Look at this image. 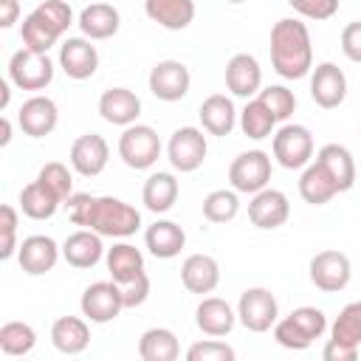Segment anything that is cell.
I'll return each instance as SVG.
<instances>
[{"label": "cell", "instance_id": "obj_7", "mask_svg": "<svg viewBox=\"0 0 361 361\" xmlns=\"http://www.w3.org/2000/svg\"><path fill=\"white\" fill-rule=\"evenodd\" d=\"M313 135L305 124H290L285 121L276 133H274V141H271V152H274V161L282 166V169H305L310 161H313Z\"/></svg>", "mask_w": 361, "mask_h": 361}, {"label": "cell", "instance_id": "obj_2", "mask_svg": "<svg viewBox=\"0 0 361 361\" xmlns=\"http://www.w3.org/2000/svg\"><path fill=\"white\" fill-rule=\"evenodd\" d=\"M73 25V8L68 0H42L20 25L23 45L31 51H51L62 34Z\"/></svg>", "mask_w": 361, "mask_h": 361}, {"label": "cell", "instance_id": "obj_15", "mask_svg": "<svg viewBox=\"0 0 361 361\" xmlns=\"http://www.w3.org/2000/svg\"><path fill=\"white\" fill-rule=\"evenodd\" d=\"M17 124L20 130L28 135V138H45L56 130L59 124V107L51 96H42V93H34L31 99H25L20 104V113H17Z\"/></svg>", "mask_w": 361, "mask_h": 361}, {"label": "cell", "instance_id": "obj_4", "mask_svg": "<svg viewBox=\"0 0 361 361\" xmlns=\"http://www.w3.org/2000/svg\"><path fill=\"white\" fill-rule=\"evenodd\" d=\"M324 330H327V316L313 305H302L290 310L285 319H276L274 338L285 350H307L316 338L324 336Z\"/></svg>", "mask_w": 361, "mask_h": 361}, {"label": "cell", "instance_id": "obj_19", "mask_svg": "<svg viewBox=\"0 0 361 361\" xmlns=\"http://www.w3.org/2000/svg\"><path fill=\"white\" fill-rule=\"evenodd\" d=\"M59 257H62V245H56V240L48 234H31L17 248V262L28 276H42L54 271Z\"/></svg>", "mask_w": 361, "mask_h": 361}, {"label": "cell", "instance_id": "obj_23", "mask_svg": "<svg viewBox=\"0 0 361 361\" xmlns=\"http://www.w3.org/2000/svg\"><path fill=\"white\" fill-rule=\"evenodd\" d=\"M99 116L107 124L116 127H130L141 116V99L130 87H107L99 96Z\"/></svg>", "mask_w": 361, "mask_h": 361}, {"label": "cell", "instance_id": "obj_40", "mask_svg": "<svg viewBox=\"0 0 361 361\" xmlns=\"http://www.w3.org/2000/svg\"><path fill=\"white\" fill-rule=\"evenodd\" d=\"M257 99L274 113L276 121H288L293 116V110H296V96L285 85H268V87H262L257 93Z\"/></svg>", "mask_w": 361, "mask_h": 361}, {"label": "cell", "instance_id": "obj_14", "mask_svg": "<svg viewBox=\"0 0 361 361\" xmlns=\"http://www.w3.org/2000/svg\"><path fill=\"white\" fill-rule=\"evenodd\" d=\"M59 68L65 71L68 79H90L99 71V51L93 45V39L87 37H68L59 45V56H56Z\"/></svg>", "mask_w": 361, "mask_h": 361}, {"label": "cell", "instance_id": "obj_13", "mask_svg": "<svg viewBox=\"0 0 361 361\" xmlns=\"http://www.w3.org/2000/svg\"><path fill=\"white\" fill-rule=\"evenodd\" d=\"M310 282L324 293H338L353 279V262L341 251H319L310 259Z\"/></svg>", "mask_w": 361, "mask_h": 361}, {"label": "cell", "instance_id": "obj_27", "mask_svg": "<svg viewBox=\"0 0 361 361\" xmlns=\"http://www.w3.org/2000/svg\"><path fill=\"white\" fill-rule=\"evenodd\" d=\"M144 245L155 259H172L186 245V231L175 220H155L144 231Z\"/></svg>", "mask_w": 361, "mask_h": 361}, {"label": "cell", "instance_id": "obj_45", "mask_svg": "<svg viewBox=\"0 0 361 361\" xmlns=\"http://www.w3.org/2000/svg\"><path fill=\"white\" fill-rule=\"evenodd\" d=\"M341 51L350 62L361 65V20H353L341 28Z\"/></svg>", "mask_w": 361, "mask_h": 361}, {"label": "cell", "instance_id": "obj_17", "mask_svg": "<svg viewBox=\"0 0 361 361\" xmlns=\"http://www.w3.org/2000/svg\"><path fill=\"white\" fill-rule=\"evenodd\" d=\"M310 99L322 110H336L347 99V76L336 62H319L310 71Z\"/></svg>", "mask_w": 361, "mask_h": 361}, {"label": "cell", "instance_id": "obj_16", "mask_svg": "<svg viewBox=\"0 0 361 361\" xmlns=\"http://www.w3.org/2000/svg\"><path fill=\"white\" fill-rule=\"evenodd\" d=\"M71 169L82 178H96L104 172L107 161H110V144L104 141V135L99 133H85L71 144Z\"/></svg>", "mask_w": 361, "mask_h": 361}, {"label": "cell", "instance_id": "obj_49", "mask_svg": "<svg viewBox=\"0 0 361 361\" xmlns=\"http://www.w3.org/2000/svg\"><path fill=\"white\" fill-rule=\"evenodd\" d=\"M8 99H11V79L0 82V110L8 107Z\"/></svg>", "mask_w": 361, "mask_h": 361}, {"label": "cell", "instance_id": "obj_8", "mask_svg": "<svg viewBox=\"0 0 361 361\" xmlns=\"http://www.w3.org/2000/svg\"><path fill=\"white\" fill-rule=\"evenodd\" d=\"M279 319V302L276 296L262 288V285H254V288H245L240 293V302H237V322L251 330V333H268L274 330Z\"/></svg>", "mask_w": 361, "mask_h": 361}, {"label": "cell", "instance_id": "obj_32", "mask_svg": "<svg viewBox=\"0 0 361 361\" xmlns=\"http://www.w3.org/2000/svg\"><path fill=\"white\" fill-rule=\"evenodd\" d=\"M316 161L327 169V175L333 178V183H336L338 192L353 189V183H355V161H353V152L347 147H341V144H324L316 152Z\"/></svg>", "mask_w": 361, "mask_h": 361}, {"label": "cell", "instance_id": "obj_29", "mask_svg": "<svg viewBox=\"0 0 361 361\" xmlns=\"http://www.w3.org/2000/svg\"><path fill=\"white\" fill-rule=\"evenodd\" d=\"M51 344L62 355H79L90 344V327L82 316H59L51 324Z\"/></svg>", "mask_w": 361, "mask_h": 361}, {"label": "cell", "instance_id": "obj_33", "mask_svg": "<svg viewBox=\"0 0 361 361\" xmlns=\"http://www.w3.org/2000/svg\"><path fill=\"white\" fill-rule=\"evenodd\" d=\"M299 195H302V200L310 203V206H324V203H330V200L338 195L333 178L327 175V169H324L316 158H313V161L302 169V175H299Z\"/></svg>", "mask_w": 361, "mask_h": 361}, {"label": "cell", "instance_id": "obj_20", "mask_svg": "<svg viewBox=\"0 0 361 361\" xmlns=\"http://www.w3.org/2000/svg\"><path fill=\"white\" fill-rule=\"evenodd\" d=\"M226 87L237 99H254L262 90V68L254 54H234L226 62Z\"/></svg>", "mask_w": 361, "mask_h": 361}, {"label": "cell", "instance_id": "obj_35", "mask_svg": "<svg viewBox=\"0 0 361 361\" xmlns=\"http://www.w3.org/2000/svg\"><path fill=\"white\" fill-rule=\"evenodd\" d=\"M59 206H62V200L39 180H31L20 189V212L31 220H51Z\"/></svg>", "mask_w": 361, "mask_h": 361}, {"label": "cell", "instance_id": "obj_22", "mask_svg": "<svg viewBox=\"0 0 361 361\" xmlns=\"http://www.w3.org/2000/svg\"><path fill=\"white\" fill-rule=\"evenodd\" d=\"M195 324L203 336H212V338H223L234 330L237 324V310L220 299V296H203L200 305L195 307Z\"/></svg>", "mask_w": 361, "mask_h": 361}, {"label": "cell", "instance_id": "obj_26", "mask_svg": "<svg viewBox=\"0 0 361 361\" xmlns=\"http://www.w3.org/2000/svg\"><path fill=\"white\" fill-rule=\"evenodd\" d=\"M180 282L189 293H212L220 285V265L209 254H189L180 262Z\"/></svg>", "mask_w": 361, "mask_h": 361}, {"label": "cell", "instance_id": "obj_48", "mask_svg": "<svg viewBox=\"0 0 361 361\" xmlns=\"http://www.w3.org/2000/svg\"><path fill=\"white\" fill-rule=\"evenodd\" d=\"M20 17V0H0V28H11Z\"/></svg>", "mask_w": 361, "mask_h": 361}, {"label": "cell", "instance_id": "obj_42", "mask_svg": "<svg viewBox=\"0 0 361 361\" xmlns=\"http://www.w3.org/2000/svg\"><path fill=\"white\" fill-rule=\"evenodd\" d=\"M234 347H228L220 338H206V341H195L186 350V361H234Z\"/></svg>", "mask_w": 361, "mask_h": 361}, {"label": "cell", "instance_id": "obj_30", "mask_svg": "<svg viewBox=\"0 0 361 361\" xmlns=\"http://www.w3.org/2000/svg\"><path fill=\"white\" fill-rule=\"evenodd\" d=\"M144 14L166 31H183L195 20V0H144Z\"/></svg>", "mask_w": 361, "mask_h": 361}, {"label": "cell", "instance_id": "obj_34", "mask_svg": "<svg viewBox=\"0 0 361 361\" xmlns=\"http://www.w3.org/2000/svg\"><path fill=\"white\" fill-rule=\"evenodd\" d=\"M138 355L141 361H175L180 355L178 336L169 327H149L138 338Z\"/></svg>", "mask_w": 361, "mask_h": 361}, {"label": "cell", "instance_id": "obj_1", "mask_svg": "<svg viewBox=\"0 0 361 361\" xmlns=\"http://www.w3.org/2000/svg\"><path fill=\"white\" fill-rule=\"evenodd\" d=\"M271 68L282 79H305L313 71L310 31L302 20L282 17L271 28Z\"/></svg>", "mask_w": 361, "mask_h": 361}, {"label": "cell", "instance_id": "obj_10", "mask_svg": "<svg viewBox=\"0 0 361 361\" xmlns=\"http://www.w3.org/2000/svg\"><path fill=\"white\" fill-rule=\"evenodd\" d=\"M228 183L240 195H257L271 183V155L265 149L240 152L228 166Z\"/></svg>", "mask_w": 361, "mask_h": 361}, {"label": "cell", "instance_id": "obj_36", "mask_svg": "<svg viewBox=\"0 0 361 361\" xmlns=\"http://www.w3.org/2000/svg\"><path fill=\"white\" fill-rule=\"evenodd\" d=\"M237 124H240L243 135H248V138H254V141H262V138H271V135L276 133V124H279V121H276L274 113L254 96V99H248L245 107L240 110Z\"/></svg>", "mask_w": 361, "mask_h": 361}, {"label": "cell", "instance_id": "obj_44", "mask_svg": "<svg viewBox=\"0 0 361 361\" xmlns=\"http://www.w3.org/2000/svg\"><path fill=\"white\" fill-rule=\"evenodd\" d=\"M288 6L305 20H330L338 11V0H288Z\"/></svg>", "mask_w": 361, "mask_h": 361}, {"label": "cell", "instance_id": "obj_31", "mask_svg": "<svg viewBox=\"0 0 361 361\" xmlns=\"http://www.w3.org/2000/svg\"><path fill=\"white\" fill-rule=\"evenodd\" d=\"M180 195V186H178V178L172 172H152L147 180H144V189H141V203L144 209H149L152 214H166L175 200Z\"/></svg>", "mask_w": 361, "mask_h": 361}, {"label": "cell", "instance_id": "obj_18", "mask_svg": "<svg viewBox=\"0 0 361 361\" xmlns=\"http://www.w3.org/2000/svg\"><path fill=\"white\" fill-rule=\"evenodd\" d=\"M290 217V200L285 192L279 189H259L257 195H251V203H248V220L262 228V231H274L279 226H285Z\"/></svg>", "mask_w": 361, "mask_h": 361}, {"label": "cell", "instance_id": "obj_25", "mask_svg": "<svg viewBox=\"0 0 361 361\" xmlns=\"http://www.w3.org/2000/svg\"><path fill=\"white\" fill-rule=\"evenodd\" d=\"M76 25H79L82 37H87V39H93V42H96V39H110V37H116L118 28H121V14H118V8L110 6V3H90V6H85V8L79 11Z\"/></svg>", "mask_w": 361, "mask_h": 361}, {"label": "cell", "instance_id": "obj_12", "mask_svg": "<svg viewBox=\"0 0 361 361\" xmlns=\"http://www.w3.org/2000/svg\"><path fill=\"white\" fill-rule=\"evenodd\" d=\"M147 85L158 102H180L192 87V73L180 59H161L152 65Z\"/></svg>", "mask_w": 361, "mask_h": 361}, {"label": "cell", "instance_id": "obj_5", "mask_svg": "<svg viewBox=\"0 0 361 361\" xmlns=\"http://www.w3.org/2000/svg\"><path fill=\"white\" fill-rule=\"evenodd\" d=\"M161 138H158V130L149 127V124H130L121 130L118 135V158L130 166V169H152L161 158Z\"/></svg>", "mask_w": 361, "mask_h": 361}, {"label": "cell", "instance_id": "obj_37", "mask_svg": "<svg viewBox=\"0 0 361 361\" xmlns=\"http://www.w3.org/2000/svg\"><path fill=\"white\" fill-rule=\"evenodd\" d=\"M37 344V330L28 322H6L0 327V350L11 358L28 355Z\"/></svg>", "mask_w": 361, "mask_h": 361}, {"label": "cell", "instance_id": "obj_3", "mask_svg": "<svg viewBox=\"0 0 361 361\" xmlns=\"http://www.w3.org/2000/svg\"><path fill=\"white\" fill-rule=\"evenodd\" d=\"M85 228H93L102 237L127 240V237H133L141 228V212L133 203L121 200V197H113V195L96 197L93 195V203H90L87 220H85Z\"/></svg>", "mask_w": 361, "mask_h": 361}, {"label": "cell", "instance_id": "obj_28", "mask_svg": "<svg viewBox=\"0 0 361 361\" xmlns=\"http://www.w3.org/2000/svg\"><path fill=\"white\" fill-rule=\"evenodd\" d=\"M104 265L110 271V279L118 285H127V282L138 279L141 274H147L144 271V254L127 240H118V243H113V248H107Z\"/></svg>", "mask_w": 361, "mask_h": 361}, {"label": "cell", "instance_id": "obj_39", "mask_svg": "<svg viewBox=\"0 0 361 361\" xmlns=\"http://www.w3.org/2000/svg\"><path fill=\"white\" fill-rule=\"evenodd\" d=\"M330 338L338 344L361 347V302H350L341 307V313L330 327Z\"/></svg>", "mask_w": 361, "mask_h": 361}, {"label": "cell", "instance_id": "obj_11", "mask_svg": "<svg viewBox=\"0 0 361 361\" xmlns=\"http://www.w3.org/2000/svg\"><path fill=\"white\" fill-rule=\"evenodd\" d=\"M79 310L87 322L93 324H107L113 319H118V313L124 310V299H121V288L113 279H102L93 282L82 290L79 299Z\"/></svg>", "mask_w": 361, "mask_h": 361}, {"label": "cell", "instance_id": "obj_24", "mask_svg": "<svg viewBox=\"0 0 361 361\" xmlns=\"http://www.w3.org/2000/svg\"><path fill=\"white\" fill-rule=\"evenodd\" d=\"M197 118H200V127L209 133V135H231V130L237 127V107L231 102V96L226 93H212L200 102V110H197Z\"/></svg>", "mask_w": 361, "mask_h": 361}, {"label": "cell", "instance_id": "obj_9", "mask_svg": "<svg viewBox=\"0 0 361 361\" xmlns=\"http://www.w3.org/2000/svg\"><path fill=\"white\" fill-rule=\"evenodd\" d=\"M209 152V141H206V130L203 127H178L169 135L166 144V158L172 164L175 172H195L203 166Z\"/></svg>", "mask_w": 361, "mask_h": 361}, {"label": "cell", "instance_id": "obj_47", "mask_svg": "<svg viewBox=\"0 0 361 361\" xmlns=\"http://www.w3.org/2000/svg\"><path fill=\"white\" fill-rule=\"evenodd\" d=\"M322 358L324 361H355L358 358V347H350V344H338V341H327L324 350H322Z\"/></svg>", "mask_w": 361, "mask_h": 361}, {"label": "cell", "instance_id": "obj_46", "mask_svg": "<svg viewBox=\"0 0 361 361\" xmlns=\"http://www.w3.org/2000/svg\"><path fill=\"white\" fill-rule=\"evenodd\" d=\"M121 288V299H124V307H141L149 296V276L141 274L138 279L127 282V285H118Z\"/></svg>", "mask_w": 361, "mask_h": 361}, {"label": "cell", "instance_id": "obj_6", "mask_svg": "<svg viewBox=\"0 0 361 361\" xmlns=\"http://www.w3.org/2000/svg\"><path fill=\"white\" fill-rule=\"evenodd\" d=\"M8 79L20 90H45L54 82V59L45 51L20 48L8 59Z\"/></svg>", "mask_w": 361, "mask_h": 361}, {"label": "cell", "instance_id": "obj_50", "mask_svg": "<svg viewBox=\"0 0 361 361\" xmlns=\"http://www.w3.org/2000/svg\"><path fill=\"white\" fill-rule=\"evenodd\" d=\"M0 127H3V135H0V147H8V141H11V121L3 116V118H0Z\"/></svg>", "mask_w": 361, "mask_h": 361}, {"label": "cell", "instance_id": "obj_21", "mask_svg": "<svg viewBox=\"0 0 361 361\" xmlns=\"http://www.w3.org/2000/svg\"><path fill=\"white\" fill-rule=\"evenodd\" d=\"M104 243H102V234H96L93 228H76L73 234L65 237L62 243V259L71 265V268H93L104 259Z\"/></svg>", "mask_w": 361, "mask_h": 361}, {"label": "cell", "instance_id": "obj_41", "mask_svg": "<svg viewBox=\"0 0 361 361\" xmlns=\"http://www.w3.org/2000/svg\"><path fill=\"white\" fill-rule=\"evenodd\" d=\"M37 180H39L42 186H48L62 203L73 195V175H71V169H68L65 164H59V161H48V164L37 172Z\"/></svg>", "mask_w": 361, "mask_h": 361}, {"label": "cell", "instance_id": "obj_43", "mask_svg": "<svg viewBox=\"0 0 361 361\" xmlns=\"http://www.w3.org/2000/svg\"><path fill=\"white\" fill-rule=\"evenodd\" d=\"M0 231H3V240H0V259H11L17 254V209L11 203H3L0 206Z\"/></svg>", "mask_w": 361, "mask_h": 361}, {"label": "cell", "instance_id": "obj_38", "mask_svg": "<svg viewBox=\"0 0 361 361\" xmlns=\"http://www.w3.org/2000/svg\"><path fill=\"white\" fill-rule=\"evenodd\" d=\"M240 212V192L237 189H214L203 197V217L209 223H228Z\"/></svg>", "mask_w": 361, "mask_h": 361}, {"label": "cell", "instance_id": "obj_51", "mask_svg": "<svg viewBox=\"0 0 361 361\" xmlns=\"http://www.w3.org/2000/svg\"><path fill=\"white\" fill-rule=\"evenodd\" d=\"M226 3H234L237 6V3H245V0H226Z\"/></svg>", "mask_w": 361, "mask_h": 361}]
</instances>
